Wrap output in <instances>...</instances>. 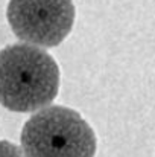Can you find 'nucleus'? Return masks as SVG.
<instances>
[{"mask_svg": "<svg viewBox=\"0 0 155 157\" xmlns=\"http://www.w3.org/2000/svg\"><path fill=\"white\" fill-rule=\"evenodd\" d=\"M59 89V67L44 49L14 43L0 51V105L29 113L49 107Z\"/></svg>", "mask_w": 155, "mask_h": 157, "instance_id": "nucleus-1", "label": "nucleus"}, {"mask_svg": "<svg viewBox=\"0 0 155 157\" xmlns=\"http://www.w3.org/2000/svg\"><path fill=\"white\" fill-rule=\"evenodd\" d=\"M20 142L24 157H94L98 147L90 124L64 105L34 113L21 128Z\"/></svg>", "mask_w": 155, "mask_h": 157, "instance_id": "nucleus-2", "label": "nucleus"}, {"mask_svg": "<svg viewBox=\"0 0 155 157\" xmlns=\"http://www.w3.org/2000/svg\"><path fill=\"white\" fill-rule=\"evenodd\" d=\"M6 17L12 32L32 46H58L75 21L73 0H9Z\"/></svg>", "mask_w": 155, "mask_h": 157, "instance_id": "nucleus-3", "label": "nucleus"}, {"mask_svg": "<svg viewBox=\"0 0 155 157\" xmlns=\"http://www.w3.org/2000/svg\"><path fill=\"white\" fill-rule=\"evenodd\" d=\"M0 157H24L21 148L9 140H0Z\"/></svg>", "mask_w": 155, "mask_h": 157, "instance_id": "nucleus-4", "label": "nucleus"}]
</instances>
